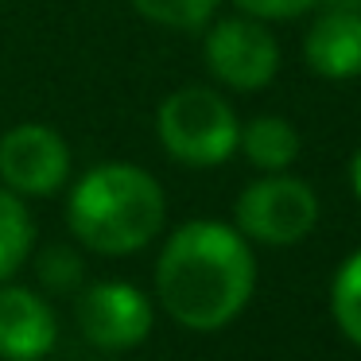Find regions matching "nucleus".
<instances>
[{
    "label": "nucleus",
    "mask_w": 361,
    "mask_h": 361,
    "mask_svg": "<svg viewBox=\"0 0 361 361\" xmlns=\"http://www.w3.org/2000/svg\"><path fill=\"white\" fill-rule=\"evenodd\" d=\"M71 175V148L51 125H16L0 136V179L16 195L47 198Z\"/></svg>",
    "instance_id": "obj_7"
},
{
    "label": "nucleus",
    "mask_w": 361,
    "mask_h": 361,
    "mask_svg": "<svg viewBox=\"0 0 361 361\" xmlns=\"http://www.w3.org/2000/svg\"><path fill=\"white\" fill-rule=\"evenodd\" d=\"M152 299L136 283L102 280L78 295V326L97 350H133L152 334Z\"/></svg>",
    "instance_id": "obj_6"
},
{
    "label": "nucleus",
    "mask_w": 361,
    "mask_h": 361,
    "mask_svg": "<svg viewBox=\"0 0 361 361\" xmlns=\"http://www.w3.org/2000/svg\"><path fill=\"white\" fill-rule=\"evenodd\" d=\"M237 144L245 148L249 164L260 167V171H283V167H291L299 159V133H295V125L283 121V117L249 121V125L241 128V140Z\"/></svg>",
    "instance_id": "obj_10"
},
{
    "label": "nucleus",
    "mask_w": 361,
    "mask_h": 361,
    "mask_svg": "<svg viewBox=\"0 0 361 361\" xmlns=\"http://www.w3.org/2000/svg\"><path fill=\"white\" fill-rule=\"evenodd\" d=\"M133 8L152 24L187 32V27H202L214 16L218 0H133Z\"/></svg>",
    "instance_id": "obj_13"
},
{
    "label": "nucleus",
    "mask_w": 361,
    "mask_h": 361,
    "mask_svg": "<svg viewBox=\"0 0 361 361\" xmlns=\"http://www.w3.org/2000/svg\"><path fill=\"white\" fill-rule=\"evenodd\" d=\"M350 183H353V195L361 198V152L353 156V164H350Z\"/></svg>",
    "instance_id": "obj_16"
},
{
    "label": "nucleus",
    "mask_w": 361,
    "mask_h": 361,
    "mask_svg": "<svg viewBox=\"0 0 361 361\" xmlns=\"http://www.w3.org/2000/svg\"><path fill=\"white\" fill-rule=\"evenodd\" d=\"M32 241H35V229H32L27 206L20 202L16 190L0 187V280H8L27 260Z\"/></svg>",
    "instance_id": "obj_11"
},
{
    "label": "nucleus",
    "mask_w": 361,
    "mask_h": 361,
    "mask_svg": "<svg viewBox=\"0 0 361 361\" xmlns=\"http://www.w3.org/2000/svg\"><path fill=\"white\" fill-rule=\"evenodd\" d=\"M59 342V319L47 299L27 288H0V357L43 361Z\"/></svg>",
    "instance_id": "obj_8"
},
{
    "label": "nucleus",
    "mask_w": 361,
    "mask_h": 361,
    "mask_svg": "<svg viewBox=\"0 0 361 361\" xmlns=\"http://www.w3.org/2000/svg\"><path fill=\"white\" fill-rule=\"evenodd\" d=\"M237 229L264 245H295L319 221V195L303 179L268 171V179L249 183L237 198Z\"/></svg>",
    "instance_id": "obj_4"
},
{
    "label": "nucleus",
    "mask_w": 361,
    "mask_h": 361,
    "mask_svg": "<svg viewBox=\"0 0 361 361\" xmlns=\"http://www.w3.org/2000/svg\"><path fill=\"white\" fill-rule=\"evenodd\" d=\"M35 272H39V283L47 291H74L82 283V257L74 249H59L55 245L39 257Z\"/></svg>",
    "instance_id": "obj_14"
},
{
    "label": "nucleus",
    "mask_w": 361,
    "mask_h": 361,
    "mask_svg": "<svg viewBox=\"0 0 361 361\" xmlns=\"http://www.w3.org/2000/svg\"><path fill=\"white\" fill-rule=\"evenodd\" d=\"M159 140L179 164L187 167H218L237 152L241 125L237 113L218 90L183 86L159 105Z\"/></svg>",
    "instance_id": "obj_3"
},
{
    "label": "nucleus",
    "mask_w": 361,
    "mask_h": 361,
    "mask_svg": "<svg viewBox=\"0 0 361 361\" xmlns=\"http://www.w3.org/2000/svg\"><path fill=\"white\" fill-rule=\"evenodd\" d=\"M303 59L319 78H357L361 74V12L326 8L303 39Z\"/></svg>",
    "instance_id": "obj_9"
},
{
    "label": "nucleus",
    "mask_w": 361,
    "mask_h": 361,
    "mask_svg": "<svg viewBox=\"0 0 361 361\" xmlns=\"http://www.w3.org/2000/svg\"><path fill=\"white\" fill-rule=\"evenodd\" d=\"M206 66L218 82L233 90H260L280 71V47L257 16H233L210 27L206 35Z\"/></svg>",
    "instance_id": "obj_5"
},
{
    "label": "nucleus",
    "mask_w": 361,
    "mask_h": 361,
    "mask_svg": "<svg viewBox=\"0 0 361 361\" xmlns=\"http://www.w3.org/2000/svg\"><path fill=\"white\" fill-rule=\"evenodd\" d=\"M330 311L345 338L361 350V249L334 272V288H330Z\"/></svg>",
    "instance_id": "obj_12"
},
{
    "label": "nucleus",
    "mask_w": 361,
    "mask_h": 361,
    "mask_svg": "<svg viewBox=\"0 0 361 361\" xmlns=\"http://www.w3.org/2000/svg\"><path fill=\"white\" fill-rule=\"evenodd\" d=\"M257 283V260L241 229L198 218L167 237L156 264L164 311L187 330H221L245 311Z\"/></svg>",
    "instance_id": "obj_1"
},
{
    "label": "nucleus",
    "mask_w": 361,
    "mask_h": 361,
    "mask_svg": "<svg viewBox=\"0 0 361 361\" xmlns=\"http://www.w3.org/2000/svg\"><path fill=\"white\" fill-rule=\"evenodd\" d=\"M164 187L156 175L133 164H102L74 187L66 202L71 233L86 249L105 257H125L156 241L164 229Z\"/></svg>",
    "instance_id": "obj_2"
},
{
    "label": "nucleus",
    "mask_w": 361,
    "mask_h": 361,
    "mask_svg": "<svg viewBox=\"0 0 361 361\" xmlns=\"http://www.w3.org/2000/svg\"><path fill=\"white\" fill-rule=\"evenodd\" d=\"M233 4L257 20H295L319 0H233Z\"/></svg>",
    "instance_id": "obj_15"
}]
</instances>
